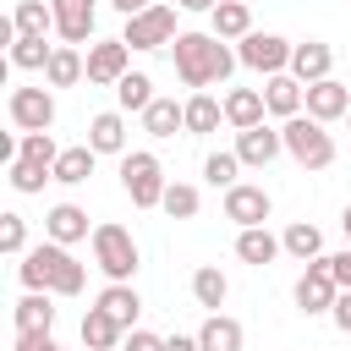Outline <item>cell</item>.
<instances>
[{
  "instance_id": "26",
  "label": "cell",
  "mask_w": 351,
  "mask_h": 351,
  "mask_svg": "<svg viewBox=\"0 0 351 351\" xmlns=\"http://www.w3.org/2000/svg\"><path fill=\"white\" fill-rule=\"evenodd\" d=\"M143 132H148V137H176V132H186V104L154 99V104L143 110Z\"/></svg>"
},
{
  "instance_id": "14",
  "label": "cell",
  "mask_w": 351,
  "mask_h": 351,
  "mask_svg": "<svg viewBox=\"0 0 351 351\" xmlns=\"http://www.w3.org/2000/svg\"><path fill=\"white\" fill-rule=\"evenodd\" d=\"M44 236H49V241H60V247H77V241H88V236H93V225H88V208H77V203H55V208L44 214Z\"/></svg>"
},
{
  "instance_id": "22",
  "label": "cell",
  "mask_w": 351,
  "mask_h": 351,
  "mask_svg": "<svg viewBox=\"0 0 351 351\" xmlns=\"http://www.w3.org/2000/svg\"><path fill=\"white\" fill-rule=\"evenodd\" d=\"M88 77V55L77 49V44H55V55H49V66H44V82L49 88H77Z\"/></svg>"
},
{
  "instance_id": "31",
  "label": "cell",
  "mask_w": 351,
  "mask_h": 351,
  "mask_svg": "<svg viewBox=\"0 0 351 351\" xmlns=\"http://www.w3.org/2000/svg\"><path fill=\"white\" fill-rule=\"evenodd\" d=\"M154 99H159V93H154V77H148V71H126V77L115 82V104H121L126 115H132V110L143 115Z\"/></svg>"
},
{
  "instance_id": "16",
  "label": "cell",
  "mask_w": 351,
  "mask_h": 351,
  "mask_svg": "<svg viewBox=\"0 0 351 351\" xmlns=\"http://www.w3.org/2000/svg\"><path fill=\"white\" fill-rule=\"evenodd\" d=\"M346 110H351V88H346V82H335V77L307 82V115H313V121L329 126V121H340Z\"/></svg>"
},
{
  "instance_id": "19",
  "label": "cell",
  "mask_w": 351,
  "mask_h": 351,
  "mask_svg": "<svg viewBox=\"0 0 351 351\" xmlns=\"http://www.w3.org/2000/svg\"><path fill=\"white\" fill-rule=\"evenodd\" d=\"M88 148L93 154H126V110H104V115H93L88 121Z\"/></svg>"
},
{
  "instance_id": "5",
  "label": "cell",
  "mask_w": 351,
  "mask_h": 351,
  "mask_svg": "<svg viewBox=\"0 0 351 351\" xmlns=\"http://www.w3.org/2000/svg\"><path fill=\"white\" fill-rule=\"evenodd\" d=\"M93 263L104 269V280H132L137 274V263H143V252H137V241H132V230L126 225H115V219H104V225H93Z\"/></svg>"
},
{
  "instance_id": "48",
  "label": "cell",
  "mask_w": 351,
  "mask_h": 351,
  "mask_svg": "<svg viewBox=\"0 0 351 351\" xmlns=\"http://www.w3.org/2000/svg\"><path fill=\"white\" fill-rule=\"evenodd\" d=\"M346 121H351V110H346Z\"/></svg>"
},
{
  "instance_id": "13",
  "label": "cell",
  "mask_w": 351,
  "mask_h": 351,
  "mask_svg": "<svg viewBox=\"0 0 351 351\" xmlns=\"http://www.w3.org/2000/svg\"><path fill=\"white\" fill-rule=\"evenodd\" d=\"M263 104H269V115L291 121L307 110V82H296L291 71H274V77H263Z\"/></svg>"
},
{
  "instance_id": "38",
  "label": "cell",
  "mask_w": 351,
  "mask_h": 351,
  "mask_svg": "<svg viewBox=\"0 0 351 351\" xmlns=\"http://www.w3.org/2000/svg\"><path fill=\"white\" fill-rule=\"evenodd\" d=\"M16 159H38V165H49V170H55V159H60V143H55L49 132H22V143H16Z\"/></svg>"
},
{
  "instance_id": "21",
  "label": "cell",
  "mask_w": 351,
  "mask_h": 351,
  "mask_svg": "<svg viewBox=\"0 0 351 351\" xmlns=\"http://www.w3.org/2000/svg\"><path fill=\"white\" fill-rule=\"evenodd\" d=\"M55 291H27L16 307H11V324H16V335H38V329H55V302H49Z\"/></svg>"
},
{
  "instance_id": "35",
  "label": "cell",
  "mask_w": 351,
  "mask_h": 351,
  "mask_svg": "<svg viewBox=\"0 0 351 351\" xmlns=\"http://www.w3.org/2000/svg\"><path fill=\"white\" fill-rule=\"evenodd\" d=\"M5 181H11L22 197H33V192H44V181H55V170L38 165V159H11V165H5Z\"/></svg>"
},
{
  "instance_id": "43",
  "label": "cell",
  "mask_w": 351,
  "mask_h": 351,
  "mask_svg": "<svg viewBox=\"0 0 351 351\" xmlns=\"http://www.w3.org/2000/svg\"><path fill=\"white\" fill-rule=\"evenodd\" d=\"M329 318H335V329H340V335H351V291H340V296H335Z\"/></svg>"
},
{
  "instance_id": "2",
  "label": "cell",
  "mask_w": 351,
  "mask_h": 351,
  "mask_svg": "<svg viewBox=\"0 0 351 351\" xmlns=\"http://www.w3.org/2000/svg\"><path fill=\"white\" fill-rule=\"evenodd\" d=\"M16 280L27 285V291H55V296H82V285H88V269L71 258V247H60V241H38V247H27L22 252V263H16Z\"/></svg>"
},
{
  "instance_id": "8",
  "label": "cell",
  "mask_w": 351,
  "mask_h": 351,
  "mask_svg": "<svg viewBox=\"0 0 351 351\" xmlns=\"http://www.w3.org/2000/svg\"><path fill=\"white\" fill-rule=\"evenodd\" d=\"M5 115L16 132H49L55 126V93L49 88H11Z\"/></svg>"
},
{
  "instance_id": "41",
  "label": "cell",
  "mask_w": 351,
  "mask_h": 351,
  "mask_svg": "<svg viewBox=\"0 0 351 351\" xmlns=\"http://www.w3.org/2000/svg\"><path fill=\"white\" fill-rule=\"evenodd\" d=\"M324 263H329L335 285H340V291H351V247H346V252H324Z\"/></svg>"
},
{
  "instance_id": "47",
  "label": "cell",
  "mask_w": 351,
  "mask_h": 351,
  "mask_svg": "<svg viewBox=\"0 0 351 351\" xmlns=\"http://www.w3.org/2000/svg\"><path fill=\"white\" fill-rule=\"evenodd\" d=\"M340 230H346V241H351V203H346V214H340Z\"/></svg>"
},
{
  "instance_id": "3",
  "label": "cell",
  "mask_w": 351,
  "mask_h": 351,
  "mask_svg": "<svg viewBox=\"0 0 351 351\" xmlns=\"http://www.w3.org/2000/svg\"><path fill=\"white\" fill-rule=\"evenodd\" d=\"M280 137H285V154H291L302 170H329V165H335V137H329L324 121L291 115V121L280 126Z\"/></svg>"
},
{
  "instance_id": "39",
  "label": "cell",
  "mask_w": 351,
  "mask_h": 351,
  "mask_svg": "<svg viewBox=\"0 0 351 351\" xmlns=\"http://www.w3.org/2000/svg\"><path fill=\"white\" fill-rule=\"evenodd\" d=\"M0 252H5V258H22V252H27V219H22L16 208L0 214Z\"/></svg>"
},
{
  "instance_id": "27",
  "label": "cell",
  "mask_w": 351,
  "mask_h": 351,
  "mask_svg": "<svg viewBox=\"0 0 351 351\" xmlns=\"http://www.w3.org/2000/svg\"><path fill=\"white\" fill-rule=\"evenodd\" d=\"M219 121H225V99H214L208 88L186 99V132H192V137H208V132H219Z\"/></svg>"
},
{
  "instance_id": "30",
  "label": "cell",
  "mask_w": 351,
  "mask_h": 351,
  "mask_svg": "<svg viewBox=\"0 0 351 351\" xmlns=\"http://www.w3.org/2000/svg\"><path fill=\"white\" fill-rule=\"evenodd\" d=\"M5 55H11L16 71H44L49 55H55V44H44V33H16V44H11Z\"/></svg>"
},
{
  "instance_id": "37",
  "label": "cell",
  "mask_w": 351,
  "mask_h": 351,
  "mask_svg": "<svg viewBox=\"0 0 351 351\" xmlns=\"http://www.w3.org/2000/svg\"><path fill=\"white\" fill-rule=\"evenodd\" d=\"M197 203H203V197H197V186H192V181H170L159 208H165L170 219H197Z\"/></svg>"
},
{
  "instance_id": "29",
  "label": "cell",
  "mask_w": 351,
  "mask_h": 351,
  "mask_svg": "<svg viewBox=\"0 0 351 351\" xmlns=\"http://www.w3.org/2000/svg\"><path fill=\"white\" fill-rule=\"evenodd\" d=\"M280 241H285V252H291L296 263H313V258H324V230H318V225H307V219L285 225V230H280Z\"/></svg>"
},
{
  "instance_id": "18",
  "label": "cell",
  "mask_w": 351,
  "mask_h": 351,
  "mask_svg": "<svg viewBox=\"0 0 351 351\" xmlns=\"http://www.w3.org/2000/svg\"><path fill=\"white\" fill-rule=\"evenodd\" d=\"M280 252H285V241H280L269 225H247V230H236V258H241V263L263 269V263H274Z\"/></svg>"
},
{
  "instance_id": "15",
  "label": "cell",
  "mask_w": 351,
  "mask_h": 351,
  "mask_svg": "<svg viewBox=\"0 0 351 351\" xmlns=\"http://www.w3.org/2000/svg\"><path fill=\"white\" fill-rule=\"evenodd\" d=\"M291 77H296V82H324V77H335V49H329L324 38L296 44V49H291Z\"/></svg>"
},
{
  "instance_id": "36",
  "label": "cell",
  "mask_w": 351,
  "mask_h": 351,
  "mask_svg": "<svg viewBox=\"0 0 351 351\" xmlns=\"http://www.w3.org/2000/svg\"><path fill=\"white\" fill-rule=\"evenodd\" d=\"M236 170H241L236 148H219V154H208V159H203V181H208V186H219V192H230V186H236Z\"/></svg>"
},
{
  "instance_id": "11",
  "label": "cell",
  "mask_w": 351,
  "mask_h": 351,
  "mask_svg": "<svg viewBox=\"0 0 351 351\" xmlns=\"http://www.w3.org/2000/svg\"><path fill=\"white\" fill-rule=\"evenodd\" d=\"M296 307L302 313H329L335 307V296H340V285H335V274H329V263L324 258H313L307 269H302V280H296Z\"/></svg>"
},
{
  "instance_id": "10",
  "label": "cell",
  "mask_w": 351,
  "mask_h": 351,
  "mask_svg": "<svg viewBox=\"0 0 351 351\" xmlns=\"http://www.w3.org/2000/svg\"><path fill=\"white\" fill-rule=\"evenodd\" d=\"M274 214V197L263 192V186H252V181H236L230 192H225V219L236 225V230H247V225H263Z\"/></svg>"
},
{
  "instance_id": "34",
  "label": "cell",
  "mask_w": 351,
  "mask_h": 351,
  "mask_svg": "<svg viewBox=\"0 0 351 351\" xmlns=\"http://www.w3.org/2000/svg\"><path fill=\"white\" fill-rule=\"evenodd\" d=\"M192 296H197V307H208V313H219L225 307V296H230V280L214 269V263H203L197 274H192Z\"/></svg>"
},
{
  "instance_id": "24",
  "label": "cell",
  "mask_w": 351,
  "mask_h": 351,
  "mask_svg": "<svg viewBox=\"0 0 351 351\" xmlns=\"http://www.w3.org/2000/svg\"><path fill=\"white\" fill-rule=\"evenodd\" d=\"M263 115H269V104H263V88H230V93H225V121H230L236 132L258 126Z\"/></svg>"
},
{
  "instance_id": "20",
  "label": "cell",
  "mask_w": 351,
  "mask_h": 351,
  "mask_svg": "<svg viewBox=\"0 0 351 351\" xmlns=\"http://www.w3.org/2000/svg\"><path fill=\"white\" fill-rule=\"evenodd\" d=\"M99 307L121 324V329H137V313H143V296H137V285L132 280H110L104 291H99Z\"/></svg>"
},
{
  "instance_id": "25",
  "label": "cell",
  "mask_w": 351,
  "mask_h": 351,
  "mask_svg": "<svg viewBox=\"0 0 351 351\" xmlns=\"http://www.w3.org/2000/svg\"><path fill=\"white\" fill-rule=\"evenodd\" d=\"M121 340H126V329H121V324L93 302V307L82 313V346H88V351H115Z\"/></svg>"
},
{
  "instance_id": "40",
  "label": "cell",
  "mask_w": 351,
  "mask_h": 351,
  "mask_svg": "<svg viewBox=\"0 0 351 351\" xmlns=\"http://www.w3.org/2000/svg\"><path fill=\"white\" fill-rule=\"evenodd\" d=\"M121 351H165V335H154V329H126Z\"/></svg>"
},
{
  "instance_id": "44",
  "label": "cell",
  "mask_w": 351,
  "mask_h": 351,
  "mask_svg": "<svg viewBox=\"0 0 351 351\" xmlns=\"http://www.w3.org/2000/svg\"><path fill=\"white\" fill-rule=\"evenodd\" d=\"M165 351H203V346H197V335H170Z\"/></svg>"
},
{
  "instance_id": "6",
  "label": "cell",
  "mask_w": 351,
  "mask_h": 351,
  "mask_svg": "<svg viewBox=\"0 0 351 351\" xmlns=\"http://www.w3.org/2000/svg\"><path fill=\"white\" fill-rule=\"evenodd\" d=\"M176 11H181V5H165V0H154L148 11L126 16L121 38H126L132 49H165V44H176Z\"/></svg>"
},
{
  "instance_id": "12",
  "label": "cell",
  "mask_w": 351,
  "mask_h": 351,
  "mask_svg": "<svg viewBox=\"0 0 351 351\" xmlns=\"http://www.w3.org/2000/svg\"><path fill=\"white\" fill-rule=\"evenodd\" d=\"M285 154V137L269 126V121H258V126H247V132H236V159L241 165H252V170H263V165H274Z\"/></svg>"
},
{
  "instance_id": "17",
  "label": "cell",
  "mask_w": 351,
  "mask_h": 351,
  "mask_svg": "<svg viewBox=\"0 0 351 351\" xmlns=\"http://www.w3.org/2000/svg\"><path fill=\"white\" fill-rule=\"evenodd\" d=\"M49 5H55L60 44H88L93 38V0H49Z\"/></svg>"
},
{
  "instance_id": "46",
  "label": "cell",
  "mask_w": 351,
  "mask_h": 351,
  "mask_svg": "<svg viewBox=\"0 0 351 351\" xmlns=\"http://www.w3.org/2000/svg\"><path fill=\"white\" fill-rule=\"evenodd\" d=\"M176 5H181V11H214L219 0H176Z\"/></svg>"
},
{
  "instance_id": "1",
  "label": "cell",
  "mask_w": 351,
  "mask_h": 351,
  "mask_svg": "<svg viewBox=\"0 0 351 351\" xmlns=\"http://www.w3.org/2000/svg\"><path fill=\"white\" fill-rule=\"evenodd\" d=\"M170 60H176V77H181L192 93H203V88L225 82V77L241 66V60H236V49H230L219 33H176Z\"/></svg>"
},
{
  "instance_id": "7",
  "label": "cell",
  "mask_w": 351,
  "mask_h": 351,
  "mask_svg": "<svg viewBox=\"0 0 351 351\" xmlns=\"http://www.w3.org/2000/svg\"><path fill=\"white\" fill-rule=\"evenodd\" d=\"M291 38H280V33H247V38H236V60L247 66V71H263V77H274V71H291Z\"/></svg>"
},
{
  "instance_id": "42",
  "label": "cell",
  "mask_w": 351,
  "mask_h": 351,
  "mask_svg": "<svg viewBox=\"0 0 351 351\" xmlns=\"http://www.w3.org/2000/svg\"><path fill=\"white\" fill-rule=\"evenodd\" d=\"M11 351H66V346H60L49 329H38V335H16V346H11Z\"/></svg>"
},
{
  "instance_id": "9",
  "label": "cell",
  "mask_w": 351,
  "mask_h": 351,
  "mask_svg": "<svg viewBox=\"0 0 351 351\" xmlns=\"http://www.w3.org/2000/svg\"><path fill=\"white\" fill-rule=\"evenodd\" d=\"M132 71V44L126 38H93L88 44V82L93 88H115Z\"/></svg>"
},
{
  "instance_id": "4",
  "label": "cell",
  "mask_w": 351,
  "mask_h": 351,
  "mask_svg": "<svg viewBox=\"0 0 351 351\" xmlns=\"http://www.w3.org/2000/svg\"><path fill=\"white\" fill-rule=\"evenodd\" d=\"M121 186H126V197H132L137 208H159V203H165V186H170L159 154L126 148V154H121Z\"/></svg>"
},
{
  "instance_id": "45",
  "label": "cell",
  "mask_w": 351,
  "mask_h": 351,
  "mask_svg": "<svg viewBox=\"0 0 351 351\" xmlns=\"http://www.w3.org/2000/svg\"><path fill=\"white\" fill-rule=\"evenodd\" d=\"M110 5H115V11H121V16H137V11H148V5H154V0H110Z\"/></svg>"
},
{
  "instance_id": "33",
  "label": "cell",
  "mask_w": 351,
  "mask_h": 351,
  "mask_svg": "<svg viewBox=\"0 0 351 351\" xmlns=\"http://www.w3.org/2000/svg\"><path fill=\"white\" fill-rule=\"evenodd\" d=\"M11 22H16V33H55V5L49 0H16L11 5Z\"/></svg>"
},
{
  "instance_id": "23",
  "label": "cell",
  "mask_w": 351,
  "mask_h": 351,
  "mask_svg": "<svg viewBox=\"0 0 351 351\" xmlns=\"http://www.w3.org/2000/svg\"><path fill=\"white\" fill-rule=\"evenodd\" d=\"M208 33H219L225 44H230V38H247V33H252V5H247V0H219V5L208 11Z\"/></svg>"
},
{
  "instance_id": "32",
  "label": "cell",
  "mask_w": 351,
  "mask_h": 351,
  "mask_svg": "<svg viewBox=\"0 0 351 351\" xmlns=\"http://www.w3.org/2000/svg\"><path fill=\"white\" fill-rule=\"evenodd\" d=\"M93 159H99V154H93L88 143L60 148V159H55V181H60V186H82V181L93 176Z\"/></svg>"
},
{
  "instance_id": "28",
  "label": "cell",
  "mask_w": 351,
  "mask_h": 351,
  "mask_svg": "<svg viewBox=\"0 0 351 351\" xmlns=\"http://www.w3.org/2000/svg\"><path fill=\"white\" fill-rule=\"evenodd\" d=\"M241 340H247V335H241V324H236V318H225V313H208V318H203V329H197V346H203V351H241Z\"/></svg>"
}]
</instances>
